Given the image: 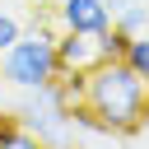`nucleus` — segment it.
I'll list each match as a JSON object with an SVG mask.
<instances>
[{
	"instance_id": "obj_6",
	"label": "nucleus",
	"mask_w": 149,
	"mask_h": 149,
	"mask_svg": "<svg viewBox=\"0 0 149 149\" xmlns=\"http://www.w3.org/2000/svg\"><path fill=\"white\" fill-rule=\"evenodd\" d=\"M112 23H116V28H126V33L135 37V33H140V28L149 23V14H144V5H135V0H126V5H121V9L112 14Z\"/></svg>"
},
{
	"instance_id": "obj_10",
	"label": "nucleus",
	"mask_w": 149,
	"mask_h": 149,
	"mask_svg": "<svg viewBox=\"0 0 149 149\" xmlns=\"http://www.w3.org/2000/svg\"><path fill=\"white\" fill-rule=\"evenodd\" d=\"M0 107H5V102H0Z\"/></svg>"
},
{
	"instance_id": "obj_7",
	"label": "nucleus",
	"mask_w": 149,
	"mask_h": 149,
	"mask_svg": "<svg viewBox=\"0 0 149 149\" xmlns=\"http://www.w3.org/2000/svg\"><path fill=\"white\" fill-rule=\"evenodd\" d=\"M0 149H56V144H47V140H37L33 130H23V126H19L9 140H0Z\"/></svg>"
},
{
	"instance_id": "obj_8",
	"label": "nucleus",
	"mask_w": 149,
	"mask_h": 149,
	"mask_svg": "<svg viewBox=\"0 0 149 149\" xmlns=\"http://www.w3.org/2000/svg\"><path fill=\"white\" fill-rule=\"evenodd\" d=\"M19 33H23V23H19L14 14H5V9H0V51H9V47L19 42Z\"/></svg>"
},
{
	"instance_id": "obj_3",
	"label": "nucleus",
	"mask_w": 149,
	"mask_h": 149,
	"mask_svg": "<svg viewBox=\"0 0 149 149\" xmlns=\"http://www.w3.org/2000/svg\"><path fill=\"white\" fill-rule=\"evenodd\" d=\"M107 61L102 51V33H70V28H56V65L61 70H74V74H88Z\"/></svg>"
},
{
	"instance_id": "obj_2",
	"label": "nucleus",
	"mask_w": 149,
	"mask_h": 149,
	"mask_svg": "<svg viewBox=\"0 0 149 149\" xmlns=\"http://www.w3.org/2000/svg\"><path fill=\"white\" fill-rule=\"evenodd\" d=\"M61 74L56 65V33H19V42L9 51H0V79L33 93V88H47L51 79Z\"/></svg>"
},
{
	"instance_id": "obj_1",
	"label": "nucleus",
	"mask_w": 149,
	"mask_h": 149,
	"mask_svg": "<svg viewBox=\"0 0 149 149\" xmlns=\"http://www.w3.org/2000/svg\"><path fill=\"white\" fill-rule=\"evenodd\" d=\"M102 135H135L149 121V79H140L126 61H102L84 74V102H79Z\"/></svg>"
},
{
	"instance_id": "obj_5",
	"label": "nucleus",
	"mask_w": 149,
	"mask_h": 149,
	"mask_svg": "<svg viewBox=\"0 0 149 149\" xmlns=\"http://www.w3.org/2000/svg\"><path fill=\"white\" fill-rule=\"evenodd\" d=\"M140 79H149V33H135L130 37V47H126V56H121Z\"/></svg>"
},
{
	"instance_id": "obj_4",
	"label": "nucleus",
	"mask_w": 149,
	"mask_h": 149,
	"mask_svg": "<svg viewBox=\"0 0 149 149\" xmlns=\"http://www.w3.org/2000/svg\"><path fill=\"white\" fill-rule=\"evenodd\" d=\"M107 23H112V5H107V0H61V5H56V28L102 33Z\"/></svg>"
},
{
	"instance_id": "obj_9",
	"label": "nucleus",
	"mask_w": 149,
	"mask_h": 149,
	"mask_svg": "<svg viewBox=\"0 0 149 149\" xmlns=\"http://www.w3.org/2000/svg\"><path fill=\"white\" fill-rule=\"evenodd\" d=\"M37 5H51V9H56V5H61V0H37Z\"/></svg>"
}]
</instances>
